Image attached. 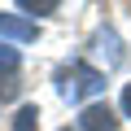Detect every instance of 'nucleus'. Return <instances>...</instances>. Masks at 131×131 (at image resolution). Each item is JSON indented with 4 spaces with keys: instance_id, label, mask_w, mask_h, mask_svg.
Returning <instances> with one entry per match:
<instances>
[{
    "instance_id": "f03ea898",
    "label": "nucleus",
    "mask_w": 131,
    "mask_h": 131,
    "mask_svg": "<svg viewBox=\"0 0 131 131\" xmlns=\"http://www.w3.org/2000/svg\"><path fill=\"white\" fill-rule=\"evenodd\" d=\"M79 131H118V114H114L105 101H92V105H83V114H79Z\"/></svg>"
},
{
    "instance_id": "7ed1b4c3",
    "label": "nucleus",
    "mask_w": 131,
    "mask_h": 131,
    "mask_svg": "<svg viewBox=\"0 0 131 131\" xmlns=\"http://www.w3.org/2000/svg\"><path fill=\"white\" fill-rule=\"evenodd\" d=\"M0 39L31 44V39H35V22H26V18H13V13H0Z\"/></svg>"
},
{
    "instance_id": "39448f33",
    "label": "nucleus",
    "mask_w": 131,
    "mask_h": 131,
    "mask_svg": "<svg viewBox=\"0 0 131 131\" xmlns=\"http://www.w3.org/2000/svg\"><path fill=\"white\" fill-rule=\"evenodd\" d=\"M0 74H18V48H9L0 39Z\"/></svg>"
},
{
    "instance_id": "20e7f679",
    "label": "nucleus",
    "mask_w": 131,
    "mask_h": 131,
    "mask_svg": "<svg viewBox=\"0 0 131 131\" xmlns=\"http://www.w3.org/2000/svg\"><path fill=\"white\" fill-rule=\"evenodd\" d=\"M13 131H39V109L35 105H22L13 114Z\"/></svg>"
},
{
    "instance_id": "6e6552de",
    "label": "nucleus",
    "mask_w": 131,
    "mask_h": 131,
    "mask_svg": "<svg viewBox=\"0 0 131 131\" xmlns=\"http://www.w3.org/2000/svg\"><path fill=\"white\" fill-rule=\"evenodd\" d=\"M122 114H127V118H131V83H127V88H122Z\"/></svg>"
},
{
    "instance_id": "1a4fd4ad",
    "label": "nucleus",
    "mask_w": 131,
    "mask_h": 131,
    "mask_svg": "<svg viewBox=\"0 0 131 131\" xmlns=\"http://www.w3.org/2000/svg\"><path fill=\"white\" fill-rule=\"evenodd\" d=\"M61 131H70V127H61Z\"/></svg>"
},
{
    "instance_id": "f257e3e1",
    "label": "nucleus",
    "mask_w": 131,
    "mask_h": 131,
    "mask_svg": "<svg viewBox=\"0 0 131 131\" xmlns=\"http://www.w3.org/2000/svg\"><path fill=\"white\" fill-rule=\"evenodd\" d=\"M57 92L66 101H88V96L105 92V74L96 66H88V61H70V66L57 70Z\"/></svg>"
},
{
    "instance_id": "0eeeda50",
    "label": "nucleus",
    "mask_w": 131,
    "mask_h": 131,
    "mask_svg": "<svg viewBox=\"0 0 131 131\" xmlns=\"http://www.w3.org/2000/svg\"><path fill=\"white\" fill-rule=\"evenodd\" d=\"M18 9H26V13H52L57 0H39V5H35V0H18Z\"/></svg>"
},
{
    "instance_id": "423d86ee",
    "label": "nucleus",
    "mask_w": 131,
    "mask_h": 131,
    "mask_svg": "<svg viewBox=\"0 0 131 131\" xmlns=\"http://www.w3.org/2000/svg\"><path fill=\"white\" fill-rule=\"evenodd\" d=\"M22 92V83H18V74H0V105H5V101H13Z\"/></svg>"
}]
</instances>
